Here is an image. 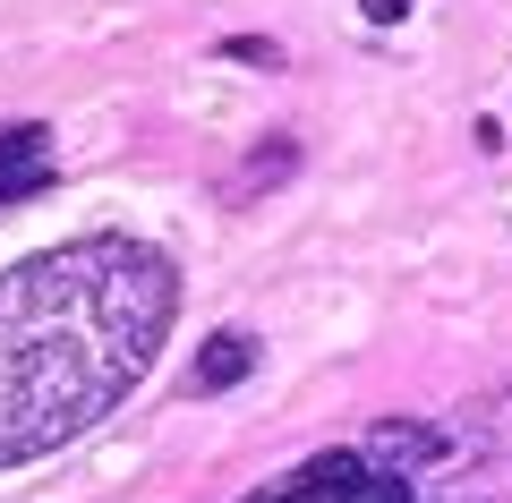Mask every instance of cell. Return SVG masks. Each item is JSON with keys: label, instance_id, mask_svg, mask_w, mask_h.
<instances>
[{"label": "cell", "instance_id": "7", "mask_svg": "<svg viewBox=\"0 0 512 503\" xmlns=\"http://www.w3.org/2000/svg\"><path fill=\"white\" fill-rule=\"evenodd\" d=\"M222 60H239V69H282V43L274 35H231V43H222Z\"/></svg>", "mask_w": 512, "mask_h": 503}, {"label": "cell", "instance_id": "3", "mask_svg": "<svg viewBox=\"0 0 512 503\" xmlns=\"http://www.w3.org/2000/svg\"><path fill=\"white\" fill-rule=\"evenodd\" d=\"M359 452L384 469V478H410V486H419V469H444L453 435H444V427H427V418H376Z\"/></svg>", "mask_w": 512, "mask_h": 503}, {"label": "cell", "instance_id": "5", "mask_svg": "<svg viewBox=\"0 0 512 503\" xmlns=\"http://www.w3.org/2000/svg\"><path fill=\"white\" fill-rule=\"evenodd\" d=\"M43 120H0V180H26V171H52V154H43Z\"/></svg>", "mask_w": 512, "mask_h": 503}, {"label": "cell", "instance_id": "8", "mask_svg": "<svg viewBox=\"0 0 512 503\" xmlns=\"http://www.w3.org/2000/svg\"><path fill=\"white\" fill-rule=\"evenodd\" d=\"M52 188V171H26V180H0V205H26V197H43Z\"/></svg>", "mask_w": 512, "mask_h": 503}, {"label": "cell", "instance_id": "9", "mask_svg": "<svg viewBox=\"0 0 512 503\" xmlns=\"http://www.w3.org/2000/svg\"><path fill=\"white\" fill-rule=\"evenodd\" d=\"M410 9H419V0H359L367 26H393V18H410Z\"/></svg>", "mask_w": 512, "mask_h": 503}, {"label": "cell", "instance_id": "6", "mask_svg": "<svg viewBox=\"0 0 512 503\" xmlns=\"http://www.w3.org/2000/svg\"><path fill=\"white\" fill-rule=\"evenodd\" d=\"M291 171H299V145H256V154L239 162V180H231V197L248 205L256 188H274V180H291Z\"/></svg>", "mask_w": 512, "mask_h": 503}, {"label": "cell", "instance_id": "4", "mask_svg": "<svg viewBox=\"0 0 512 503\" xmlns=\"http://www.w3.org/2000/svg\"><path fill=\"white\" fill-rule=\"evenodd\" d=\"M256 359H265V342H256L248 324H222V333H205L197 359H188V401H222L231 384L256 376Z\"/></svg>", "mask_w": 512, "mask_h": 503}, {"label": "cell", "instance_id": "1", "mask_svg": "<svg viewBox=\"0 0 512 503\" xmlns=\"http://www.w3.org/2000/svg\"><path fill=\"white\" fill-rule=\"evenodd\" d=\"M180 316V265L154 239L86 231L0 265V469L103 427Z\"/></svg>", "mask_w": 512, "mask_h": 503}, {"label": "cell", "instance_id": "2", "mask_svg": "<svg viewBox=\"0 0 512 503\" xmlns=\"http://www.w3.org/2000/svg\"><path fill=\"white\" fill-rule=\"evenodd\" d=\"M248 503H419V486L384 478L367 452H308L291 478H274L265 495H248Z\"/></svg>", "mask_w": 512, "mask_h": 503}]
</instances>
